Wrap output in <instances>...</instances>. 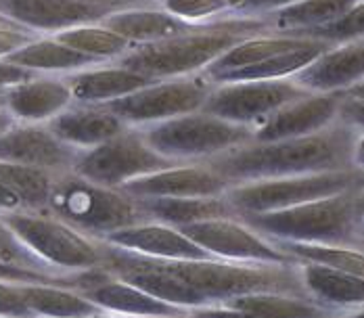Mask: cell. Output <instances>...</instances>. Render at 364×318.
Instances as JSON below:
<instances>
[{"label":"cell","instance_id":"37","mask_svg":"<svg viewBox=\"0 0 364 318\" xmlns=\"http://www.w3.org/2000/svg\"><path fill=\"white\" fill-rule=\"evenodd\" d=\"M0 317L4 318H34L26 300L21 283L0 281Z\"/></svg>","mask_w":364,"mask_h":318},{"label":"cell","instance_id":"23","mask_svg":"<svg viewBox=\"0 0 364 318\" xmlns=\"http://www.w3.org/2000/svg\"><path fill=\"white\" fill-rule=\"evenodd\" d=\"M299 277L310 300L339 314L364 308V279L318 262L299 260Z\"/></svg>","mask_w":364,"mask_h":318},{"label":"cell","instance_id":"33","mask_svg":"<svg viewBox=\"0 0 364 318\" xmlns=\"http://www.w3.org/2000/svg\"><path fill=\"white\" fill-rule=\"evenodd\" d=\"M159 6L193 26H208L222 19H235L230 17L224 0H161Z\"/></svg>","mask_w":364,"mask_h":318},{"label":"cell","instance_id":"50","mask_svg":"<svg viewBox=\"0 0 364 318\" xmlns=\"http://www.w3.org/2000/svg\"><path fill=\"white\" fill-rule=\"evenodd\" d=\"M358 245H363V248H364V237H360V241H358Z\"/></svg>","mask_w":364,"mask_h":318},{"label":"cell","instance_id":"40","mask_svg":"<svg viewBox=\"0 0 364 318\" xmlns=\"http://www.w3.org/2000/svg\"><path fill=\"white\" fill-rule=\"evenodd\" d=\"M77 2H84V4L103 9L109 15L111 13H117V11H124V9H132V6H139V4H146V2H141V0H77Z\"/></svg>","mask_w":364,"mask_h":318},{"label":"cell","instance_id":"15","mask_svg":"<svg viewBox=\"0 0 364 318\" xmlns=\"http://www.w3.org/2000/svg\"><path fill=\"white\" fill-rule=\"evenodd\" d=\"M0 15L36 36H57L72 28L99 23L109 13L77 0H0Z\"/></svg>","mask_w":364,"mask_h":318},{"label":"cell","instance_id":"52","mask_svg":"<svg viewBox=\"0 0 364 318\" xmlns=\"http://www.w3.org/2000/svg\"><path fill=\"white\" fill-rule=\"evenodd\" d=\"M360 2H364V0H360Z\"/></svg>","mask_w":364,"mask_h":318},{"label":"cell","instance_id":"3","mask_svg":"<svg viewBox=\"0 0 364 318\" xmlns=\"http://www.w3.org/2000/svg\"><path fill=\"white\" fill-rule=\"evenodd\" d=\"M264 19H222L145 46H132L115 63L153 80L197 75L226 51L257 34H266Z\"/></svg>","mask_w":364,"mask_h":318},{"label":"cell","instance_id":"25","mask_svg":"<svg viewBox=\"0 0 364 318\" xmlns=\"http://www.w3.org/2000/svg\"><path fill=\"white\" fill-rule=\"evenodd\" d=\"M65 80L70 84L73 103H109L157 82L117 63H103L75 71L65 75Z\"/></svg>","mask_w":364,"mask_h":318},{"label":"cell","instance_id":"44","mask_svg":"<svg viewBox=\"0 0 364 318\" xmlns=\"http://www.w3.org/2000/svg\"><path fill=\"white\" fill-rule=\"evenodd\" d=\"M343 95L346 97H352V99H364V82L358 84V86H354V88H350V90H346Z\"/></svg>","mask_w":364,"mask_h":318},{"label":"cell","instance_id":"49","mask_svg":"<svg viewBox=\"0 0 364 318\" xmlns=\"http://www.w3.org/2000/svg\"><path fill=\"white\" fill-rule=\"evenodd\" d=\"M141 2H149V4H159L161 0H141Z\"/></svg>","mask_w":364,"mask_h":318},{"label":"cell","instance_id":"9","mask_svg":"<svg viewBox=\"0 0 364 318\" xmlns=\"http://www.w3.org/2000/svg\"><path fill=\"white\" fill-rule=\"evenodd\" d=\"M170 166H176V161L157 153L146 141L143 128H128L111 141L80 151L72 172L97 184L122 189Z\"/></svg>","mask_w":364,"mask_h":318},{"label":"cell","instance_id":"8","mask_svg":"<svg viewBox=\"0 0 364 318\" xmlns=\"http://www.w3.org/2000/svg\"><path fill=\"white\" fill-rule=\"evenodd\" d=\"M364 170H341L304 176L268 178L232 184L226 193L228 203L237 216L241 213H268L289 210L310 201L335 197L350 191H363Z\"/></svg>","mask_w":364,"mask_h":318},{"label":"cell","instance_id":"38","mask_svg":"<svg viewBox=\"0 0 364 318\" xmlns=\"http://www.w3.org/2000/svg\"><path fill=\"white\" fill-rule=\"evenodd\" d=\"M36 38V34H32L28 30H21V28H2L0 26V61L6 59L9 55H13L15 51H19L21 46L30 44Z\"/></svg>","mask_w":364,"mask_h":318},{"label":"cell","instance_id":"32","mask_svg":"<svg viewBox=\"0 0 364 318\" xmlns=\"http://www.w3.org/2000/svg\"><path fill=\"white\" fill-rule=\"evenodd\" d=\"M274 241V239H272ZM287 253L297 260L318 262L331 268L343 270L364 279V248L363 245H318V243H285L277 241Z\"/></svg>","mask_w":364,"mask_h":318},{"label":"cell","instance_id":"53","mask_svg":"<svg viewBox=\"0 0 364 318\" xmlns=\"http://www.w3.org/2000/svg\"><path fill=\"white\" fill-rule=\"evenodd\" d=\"M363 191H364V186H363Z\"/></svg>","mask_w":364,"mask_h":318},{"label":"cell","instance_id":"31","mask_svg":"<svg viewBox=\"0 0 364 318\" xmlns=\"http://www.w3.org/2000/svg\"><path fill=\"white\" fill-rule=\"evenodd\" d=\"M55 176H57L55 172L42 168L0 161V180L21 199L23 210H32V212L46 210Z\"/></svg>","mask_w":364,"mask_h":318},{"label":"cell","instance_id":"20","mask_svg":"<svg viewBox=\"0 0 364 318\" xmlns=\"http://www.w3.org/2000/svg\"><path fill=\"white\" fill-rule=\"evenodd\" d=\"M46 126L57 139L77 151L92 149L132 128L103 103H72L57 117L46 122Z\"/></svg>","mask_w":364,"mask_h":318},{"label":"cell","instance_id":"30","mask_svg":"<svg viewBox=\"0 0 364 318\" xmlns=\"http://www.w3.org/2000/svg\"><path fill=\"white\" fill-rule=\"evenodd\" d=\"M55 38L59 42L68 44L73 51H80V53L97 59L99 63H115L119 57H124L132 48V44L126 38L115 34L103 21L65 30Z\"/></svg>","mask_w":364,"mask_h":318},{"label":"cell","instance_id":"12","mask_svg":"<svg viewBox=\"0 0 364 318\" xmlns=\"http://www.w3.org/2000/svg\"><path fill=\"white\" fill-rule=\"evenodd\" d=\"M181 230L199 248L220 260L255 264H297V258L287 253L277 241L255 230L237 213L188 224L182 226Z\"/></svg>","mask_w":364,"mask_h":318},{"label":"cell","instance_id":"4","mask_svg":"<svg viewBox=\"0 0 364 318\" xmlns=\"http://www.w3.org/2000/svg\"><path fill=\"white\" fill-rule=\"evenodd\" d=\"M44 212L61 218L97 241H105L117 230L153 220L143 203L124 189L97 184L72 170L55 176Z\"/></svg>","mask_w":364,"mask_h":318},{"label":"cell","instance_id":"7","mask_svg":"<svg viewBox=\"0 0 364 318\" xmlns=\"http://www.w3.org/2000/svg\"><path fill=\"white\" fill-rule=\"evenodd\" d=\"M149 144L176 164H205L254 141V128L193 111L143 128Z\"/></svg>","mask_w":364,"mask_h":318},{"label":"cell","instance_id":"13","mask_svg":"<svg viewBox=\"0 0 364 318\" xmlns=\"http://www.w3.org/2000/svg\"><path fill=\"white\" fill-rule=\"evenodd\" d=\"M341 101L343 92L306 95L295 99L255 126L254 141L272 142L316 134L337 122Z\"/></svg>","mask_w":364,"mask_h":318},{"label":"cell","instance_id":"1","mask_svg":"<svg viewBox=\"0 0 364 318\" xmlns=\"http://www.w3.org/2000/svg\"><path fill=\"white\" fill-rule=\"evenodd\" d=\"M101 266L182 310L208 308L259 291L308 297L297 264L230 262L214 255L197 260H161L103 241Z\"/></svg>","mask_w":364,"mask_h":318},{"label":"cell","instance_id":"45","mask_svg":"<svg viewBox=\"0 0 364 318\" xmlns=\"http://www.w3.org/2000/svg\"><path fill=\"white\" fill-rule=\"evenodd\" d=\"M356 212H358V218L364 226V191H358V195H356Z\"/></svg>","mask_w":364,"mask_h":318},{"label":"cell","instance_id":"48","mask_svg":"<svg viewBox=\"0 0 364 318\" xmlns=\"http://www.w3.org/2000/svg\"><path fill=\"white\" fill-rule=\"evenodd\" d=\"M88 318H128V317H119V314H111V312H101V314H95V317Z\"/></svg>","mask_w":364,"mask_h":318},{"label":"cell","instance_id":"2","mask_svg":"<svg viewBox=\"0 0 364 318\" xmlns=\"http://www.w3.org/2000/svg\"><path fill=\"white\" fill-rule=\"evenodd\" d=\"M358 134L356 128L337 120L316 134L272 142L252 141L205 164L230 180V184L354 170Z\"/></svg>","mask_w":364,"mask_h":318},{"label":"cell","instance_id":"14","mask_svg":"<svg viewBox=\"0 0 364 318\" xmlns=\"http://www.w3.org/2000/svg\"><path fill=\"white\" fill-rule=\"evenodd\" d=\"M80 151L57 139L46 124H15L0 134V161L70 172Z\"/></svg>","mask_w":364,"mask_h":318},{"label":"cell","instance_id":"35","mask_svg":"<svg viewBox=\"0 0 364 318\" xmlns=\"http://www.w3.org/2000/svg\"><path fill=\"white\" fill-rule=\"evenodd\" d=\"M0 260L9 262V264H15V266L42 270V272H48V275H63V272H55L48 266H44L2 220H0Z\"/></svg>","mask_w":364,"mask_h":318},{"label":"cell","instance_id":"16","mask_svg":"<svg viewBox=\"0 0 364 318\" xmlns=\"http://www.w3.org/2000/svg\"><path fill=\"white\" fill-rule=\"evenodd\" d=\"M335 310L289 293H245L216 306L188 310L186 318H337Z\"/></svg>","mask_w":364,"mask_h":318},{"label":"cell","instance_id":"42","mask_svg":"<svg viewBox=\"0 0 364 318\" xmlns=\"http://www.w3.org/2000/svg\"><path fill=\"white\" fill-rule=\"evenodd\" d=\"M354 166L358 170H364V132L358 134V141H356V149H354Z\"/></svg>","mask_w":364,"mask_h":318},{"label":"cell","instance_id":"51","mask_svg":"<svg viewBox=\"0 0 364 318\" xmlns=\"http://www.w3.org/2000/svg\"><path fill=\"white\" fill-rule=\"evenodd\" d=\"M363 237H364V228H363Z\"/></svg>","mask_w":364,"mask_h":318},{"label":"cell","instance_id":"29","mask_svg":"<svg viewBox=\"0 0 364 318\" xmlns=\"http://www.w3.org/2000/svg\"><path fill=\"white\" fill-rule=\"evenodd\" d=\"M23 300L34 318H88L103 310L82 291L63 285H21Z\"/></svg>","mask_w":364,"mask_h":318},{"label":"cell","instance_id":"28","mask_svg":"<svg viewBox=\"0 0 364 318\" xmlns=\"http://www.w3.org/2000/svg\"><path fill=\"white\" fill-rule=\"evenodd\" d=\"M146 213L164 224L170 226H188L214 218L235 216L232 206L224 197H151L139 199Z\"/></svg>","mask_w":364,"mask_h":318},{"label":"cell","instance_id":"36","mask_svg":"<svg viewBox=\"0 0 364 318\" xmlns=\"http://www.w3.org/2000/svg\"><path fill=\"white\" fill-rule=\"evenodd\" d=\"M230 17L241 19H262L283 6H289L297 0H224Z\"/></svg>","mask_w":364,"mask_h":318},{"label":"cell","instance_id":"43","mask_svg":"<svg viewBox=\"0 0 364 318\" xmlns=\"http://www.w3.org/2000/svg\"><path fill=\"white\" fill-rule=\"evenodd\" d=\"M17 122H15V117L6 111V109H0V134L2 132H6L11 126H15Z\"/></svg>","mask_w":364,"mask_h":318},{"label":"cell","instance_id":"10","mask_svg":"<svg viewBox=\"0 0 364 318\" xmlns=\"http://www.w3.org/2000/svg\"><path fill=\"white\" fill-rule=\"evenodd\" d=\"M212 88L214 82L197 73L188 78L157 80L132 95H126L103 105L117 117H122L128 126L146 128L178 115L201 111Z\"/></svg>","mask_w":364,"mask_h":318},{"label":"cell","instance_id":"39","mask_svg":"<svg viewBox=\"0 0 364 318\" xmlns=\"http://www.w3.org/2000/svg\"><path fill=\"white\" fill-rule=\"evenodd\" d=\"M337 120L356 128L358 132H364V99H352L343 95Z\"/></svg>","mask_w":364,"mask_h":318},{"label":"cell","instance_id":"19","mask_svg":"<svg viewBox=\"0 0 364 318\" xmlns=\"http://www.w3.org/2000/svg\"><path fill=\"white\" fill-rule=\"evenodd\" d=\"M73 103L65 75H40L6 88V111L19 124H46Z\"/></svg>","mask_w":364,"mask_h":318},{"label":"cell","instance_id":"17","mask_svg":"<svg viewBox=\"0 0 364 318\" xmlns=\"http://www.w3.org/2000/svg\"><path fill=\"white\" fill-rule=\"evenodd\" d=\"M230 180L218 174L210 164H176L155 174L122 186L136 199L151 197H224Z\"/></svg>","mask_w":364,"mask_h":318},{"label":"cell","instance_id":"21","mask_svg":"<svg viewBox=\"0 0 364 318\" xmlns=\"http://www.w3.org/2000/svg\"><path fill=\"white\" fill-rule=\"evenodd\" d=\"M90 302H95L103 312L128 318H186L188 310L172 306L145 289L128 283L115 275H107L95 285L82 291Z\"/></svg>","mask_w":364,"mask_h":318},{"label":"cell","instance_id":"24","mask_svg":"<svg viewBox=\"0 0 364 318\" xmlns=\"http://www.w3.org/2000/svg\"><path fill=\"white\" fill-rule=\"evenodd\" d=\"M103 23L115 34L126 38L132 46H145L203 28V26L186 23L174 17L172 13H168L166 9H161L159 4H149V2L111 13L103 19Z\"/></svg>","mask_w":364,"mask_h":318},{"label":"cell","instance_id":"6","mask_svg":"<svg viewBox=\"0 0 364 318\" xmlns=\"http://www.w3.org/2000/svg\"><path fill=\"white\" fill-rule=\"evenodd\" d=\"M0 220L55 272L77 275L103 264V241L84 235L50 212L17 210L0 213Z\"/></svg>","mask_w":364,"mask_h":318},{"label":"cell","instance_id":"46","mask_svg":"<svg viewBox=\"0 0 364 318\" xmlns=\"http://www.w3.org/2000/svg\"><path fill=\"white\" fill-rule=\"evenodd\" d=\"M337 318H364V308H358V310H352V312H346L341 317Z\"/></svg>","mask_w":364,"mask_h":318},{"label":"cell","instance_id":"18","mask_svg":"<svg viewBox=\"0 0 364 318\" xmlns=\"http://www.w3.org/2000/svg\"><path fill=\"white\" fill-rule=\"evenodd\" d=\"M293 80L314 95L346 92L364 82V40L335 44Z\"/></svg>","mask_w":364,"mask_h":318},{"label":"cell","instance_id":"22","mask_svg":"<svg viewBox=\"0 0 364 318\" xmlns=\"http://www.w3.org/2000/svg\"><path fill=\"white\" fill-rule=\"evenodd\" d=\"M105 241L115 248L128 249V251L149 255V258H161V260L210 258V253L199 248L193 239H188L181 228L157 222V220H146L132 228L117 230Z\"/></svg>","mask_w":364,"mask_h":318},{"label":"cell","instance_id":"47","mask_svg":"<svg viewBox=\"0 0 364 318\" xmlns=\"http://www.w3.org/2000/svg\"><path fill=\"white\" fill-rule=\"evenodd\" d=\"M0 26H2V28H19L17 23H13V21H11V19H6L4 15H0ZM21 30H23V28H21ZM32 34H34V32H32Z\"/></svg>","mask_w":364,"mask_h":318},{"label":"cell","instance_id":"54","mask_svg":"<svg viewBox=\"0 0 364 318\" xmlns=\"http://www.w3.org/2000/svg\"><path fill=\"white\" fill-rule=\"evenodd\" d=\"M0 318H4V317H0Z\"/></svg>","mask_w":364,"mask_h":318},{"label":"cell","instance_id":"27","mask_svg":"<svg viewBox=\"0 0 364 318\" xmlns=\"http://www.w3.org/2000/svg\"><path fill=\"white\" fill-rule=\"evenodd\" d=\"M358 2L360 0H297L262 19L268 32L306 36L333 23Z\"/></svg>","mask_w":364,"mask_h":318},{"label":"cell","instance_id":"5","mask_svg":"<svg viewBox=\"0 0 364 318\" xmlns=\"http://www.w3.org/2000/svg\"><path fill=\"white\" fill-rule=\"evenodd\" d=\"M358 191L310 201L289 210L268 213H241V218L274 241L318 243V245H358L363 222L356 212Z\"/></svg>","mask_w":364,"mask_h":318},{"label":"cell","instance_id":"11","mask_svg":"<svg viewBox=\"0 0 364 318\" xmlns=\"http://www.w3.org/2000/svg\"><path fill=\"white\" fill-rule=\"evenodd\" d=\"M306 95H314V92L301 88L293 78L220 82L214 84L201 111L232 124L255 128L262 120L272 115L277 109Z\"/></svg>","mask_w":364,"mask_h":318},{"label":"cell","instance_id":"34","mask_svg":"<svg viewBox=\"0 0 364 318\" xmlns=\"http://www.w3.org/2000/svg\"><path fill=\"white\" fill-rule=\"evenodd\" d=\"M304 38H316L325 40L328 44H346V42H358L364 40V2L354 4L348 13H343L339 19L328 23L325 28H318Z\"/></svg>","mask_w":364,"mask_h":318},{"label":"cell","instance_id":"41","mask_svg":"<svg viewBox=\"0 0 364 318\" xmlns=\"http://www.w3.org/2000/svg\"><path fill=\"white\" fill-rule=\"evenodd\" d=\"M17 210H23L21 199L0 180V213L17 212Z\"/></svg>","mask_w":364,"mask_h":318},{"label":"cell","instance_id":"26","mask_svg":"<svg viewBox=\"0 0 364 318\" xmlns=\"http://www.w3.org/2000/svg\"><path fill=\"white\" fill-rule=\"evenodd\" d=\"M6 63H13L17 68L34 71V73H75V71L88 70L95 65H103L97 59L73 51L68 44L59 42L55 36H46L32 40L30 44L21 46L19 51H15L13 55H9L6 59H2Z\"/></svg>","mask_w":364,"mask_h":318}]
</instances>
